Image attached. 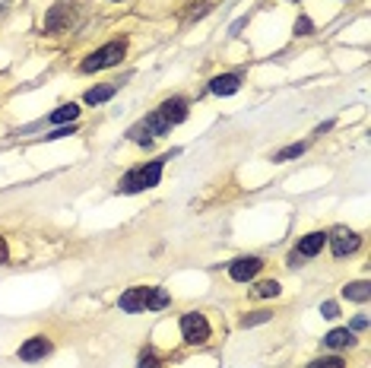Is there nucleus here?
I'll use <instances>...</instances> for the list:
<instances>
[{"label":"nucleus","instance_id":"nucleus-1","mask_svg":"<svg viewBox=\"0 0 371 368\" xmlns=\"http://www.w3.org/2000/svg\"><path fill=\"white\" fill-rule=\"evenodd\" d=\"M168 292L165 289H153V286H137V289H127L121 295V311H127V315H143V311H162V308H168Z\"/></svg>","mask_w":371,"mask_h":368},{"label":"nucleus","instance_id":"nucleus-2","mask_svg":"<svg viewBox=\"0 0 371 368\" xmlns=\"http://www.w3.org/2000/svg\"><path fill=\"white\" fill-rule=\"evenodd\" d=\"M162 166H165L162 159H153V162H146V166L130 168L127 175L121 178V194H140V191L155 187L159 178H162Z\"/></svg>","mask_w":371,"mask_h":368},{"label":"nucleus","instance_id":"nucleus-3","mask_svg":"<svg viewBox=\"0 0 371 368\" xmlns=\"http://www.w3.org/2000/svg\"><path fill=\"white\" fill-rule=\"evenodd\" d=\"M124 51H127V44L124 42H108L102 44L99 51H92L83 61V73H95V70H105V67H114V64H121Z\"/></svg>","mask_w":371,"mask_h":368},{"label":"nucleus","instance_id":"nucleus-4","mask_svg":"<svg viewBox=\"0 0 371 368\" xmlns=\"http://www.w3.org/2000/svg\"><path fill=\"white\" fill-rule=\"evenodd\" d=\"M168 131H172V124L165 121L159 111H153L149 118H143L137 127H130L127 137H130L133 143H143V146H149V143H153V137H165Z\"/></svg>","mask_w":371,"mask_h":368},{"label":"nucleus","instance_id":"nucleus-5","mask_svg":"<svg viewBox=\"0 0 371 368\" xmlns=\"http://www.w3.org/2000/svg\"><path fill=\"white\" fill-rule=\"evenodd\" d=\"M73 23H77V7L73 3H54L48 10V16H44V32L57 36V32H67Z\"/></svg>","mask_w":371,"mask_h":368},{"label":"nucleus","instance_id":"nucleus-6","mask_svg":"<svg viewBox=\"0 0 371 368\" xmlns=\"http://www.w3.org/2000/svg\"><path fill=\"white\" fill-rule=\"evenodd\" d=\"M181 337L184 343H190V346H200V343L209 340V324L203 315H184L181 317Z\"/></svg>","mask_w":371,"mask_h":368},{"label":"nucleus","instance_id":"nucleus-7","mask_svg":"<svg viewBox=\"0 0 371 368\" xmlns=\"http://www.w3.org/2000/svg\"><path fill=\"white\" fill-rule=\"evenodd\" d=\"M330 238V251H333V257H346V254H353L355 248L362 245V238L355 235L353 228H337Z\"/></svg>","mask_w":371,"mask_h":368},{"label":"nucleus","instance_id":"nucleus-8","mask_svg":"<svg viewBox=\"0 0 371 368\" xmlns=\"http://www.w3.org/2000/svg\"><path fill=\"white\" fill-rule=\"evenodd\" d=\"M324 241H327V235L324 232H311V235H305L302 241H298V248H295L292 254H289V263H302L305 257H314V254H320V248H324Z\"/></svg>","mask_w":371,"mask_h":368},{"label":"nucleus","instance_id":"nucleus-9","mask_svg":"<svg viewBox=\"0 0 371 368\" xmlns=\"http://www.w3.org/2000/svg\"><path fill=\"white\" fill-rule=\"evenodd\" d=\"M260 267H264L260 257H238V261L229 267V276H232L235 282H248V280H254V276L260 273Z\"/></svg>","mask_w":371,"mask_h":368},{"label":"nucleus","instance_id":"nucleus-10","mask_svg":"<svg viewBox=\"0 0 371 368\" xmlns=\"http://www.w3.org/2000/svg\"><path fill=\"white\" fill-rule=\"evenodd\" d=\"M48 352H51V343L44 340V337H32V340H26L23 346H19V359L23 362H42Z\"/></svg>","mask_w":371,"mask_h":368},{"label":"nucleus","instance_id":"nucleus-11","mask_svg":"<svg viewBox=\"0 0 371 368\" xmlns=\"http://www.w3.org/2000/svg\"><path fill=\"white\" fill-rule=\"evenodd\" d=\"M159 114H162L168 124H181L184 118H188V102H184V98H178V96L165 98L162 108H159Z\"/></svg>","mask_w":371,"mask_h":368},{"label":"nucleus","instance_id":"nucleus-12","mask_svg":"<svg viewBox=\"0 0 371 368\" xmlns=\"http://www.w3.org/2000/svg\"><path fill=\"white\" fill-rule=\"evenodd\" d=\"M238 89H242V77H235V73H222V77L209 79V92H216V96H232Z\"/></svg>","mask_w":371,"mask_h":368},{"label":"nucleus","instance_id":"nucleus-13","mask_svg":"<svg viewBox=\"0 0 371 368\" xmlns=\"http://www.w3.org/2000/svg\"><path fill=\"white\" fill-rule=\"evenodd\" d=\"M324 343H327V346H333V350H343V346H353L355 337H353V330H349V327H337V330H330L327 337H324Z\"/></svg>","mask_w":371,"mask_h":368},{"label":"nucleus","instance_id":"nucleus-14","mask_svg":"<svg viewBox=\"0 0 371 368\" xmlns=\"http://www.w3.org/2000/svg\"><path fill=\"white\" fill-rule=\"evenodd\" d=\"M343 295L349 298V302H368L371 298V286L365 280H359V282H349L343 289Z\"/></svg>","mask_w":371,"mask_h":368},{"label":"nucleus","instance_id":"nucleus-15","mask_svg":"<svg viewBox=\"0 0 371 368\" xmlns=\"http://www.w3.org/2000/svg\"><path fill=\"white\" fill-rule=\"evenodd\" d=\"M114 92H118L114 83H112V86H95V89H89V92H86V102H89V105H102V102H108V98L114 96Z\"/></svg>","mask_w":371,"mask_h":368},{"label":"nucleus","instance_id":"nucleus-16","mask_svg":"<svg viewBox=\"0 0 371 368\" xmlns=\"http://www.w3.org/2000/svg\"><path fill=\"white\" fill-rule=\"evenodd\" d=\"M77 118H79V108L70 102V105H61L57 111H51L48 121H51V124H64V121H77Z\"/></svg>","mask_w":371,"mask_h":368},{"label":"nucleus","instance_id":"nucleus-17","mask_svg":"<svg viewBox=\"0 0 371 368\" xmlns=\"http://www.w3.org/2000/svg\"><path fill=\"white\" fill-rule=\"evenodd\" d=\"M254 295H260V298H277V295H279V282H277V280H264V282H257Z\"/></svg>","mask_w":371,"mask_h":368},{"label":"nucleus","instance_id":"nucleus-18","mask_svg":"<svg viewBox=\"0 0 371 368\" xmlns=\"http://www.w3.org/2000/svg\"><path fill=\"white\" fill-rule=\"evenodd\" d=\"M305 153V143H292V146H285V149H279L277 153V162H289V159H295V156H302Z\"/></svg>","mask_w":371,"mask_h":368},{"label":"nucleus","instance_id":"nucleus-19","mask_svg":"<svg viewBox=\"0 0 371 368\" xmlns=\"http://www.w3.org/2000/svg\"><path fill=\"white\" fill-rule=\"evenodd\" d=\"M308 368H346V362L340 356H327V359H314Z\"/></svg>","mask_w":371,"mask_h":368},{"label":"nucleus","instance_id":"nucleus-20","mask_svg":"<svg viewBox=\"0 0 371 368\" xmlns=\"http://www.w3.org/2000/svg\"><path fill=\"white\" fill-rule=\"evenodd\" d=\"M314 32V26H311L308 16H298V23H295V36H311Z\"/></svg>","mask_w":371,"mask_h":368},{"label":"nucleus","instance_id":"nucleus-21","mask_svg":"<svg viewBox=\"0 0 371 368\" xmlns=\"http://www.w3.org/2000/svg\"><path fill=\"white\" fill-rule=\"evenodd\" d=\"M140 368H159V359H155V352H143V356H140Z\"/></svg>","mask_w":371,"mask_h":368},{"label":"nucleus","instance_id":"nucleus-22","mask_svg":"<svg viewBox=\"0 0 371 368\" xmlns=\"http://www.w3.org/2000/svg\"><path fill=\"white\" fill-rule=\"evenodd\" d=\"M320 315H324V317H337L340 315L337 302H324V305H320Z\"/></svg>","mask_w":371,"mask_h":368},{"label":"nucleus","instance_id":"nucleus-23","mask_svg":"<svg viewBox=\"0 0 371 368\" xmlns=\"http://www.w3.org/2000/svg\"><path fill=\"white\" fill-rule=\"evenodd\" d=\"M267 317H270V311H260V315H251V317H244L242 324H244V327H251V324H260V321H267Z\"/></svg>","mask_w":371,"mask_h":368},{"label":"nucleus","instance_id":"nucleus-24","mask_svg":"<svg viewBox=\"0 0 371 368\" xmlns=\"http://www.w3.org/2000/svg\"><path fill=\"white\" fill-rule=\"evenodd\" d=\"M67 133H73V127H57L54 133H48V140H57V137H67Z\"/></svg>","mask_w":371,"mask_h":368},{"label":"nucleus","instance_id":"nucleus-25","mask_svg":"<svg viewBox=\"0 0 371 368\" xmlns=\"http://www.w3.org/2000/svg\"><path fill=\"white\" fill-rule=\"evenodd\" d=\"M10 261V251H7V241H3V238H0V267H3V263Z\"/></svg>","mask_w":371,"mask_h":368},{"label":"nucleus","instance_id":"nucleus-26","mask_svg":"<svg viewBox=\"0 0 371 368\" xmlns=\"http://www.w3.org/2000/svg\"><path fill=\"white\" fill-rule=\"evenodd\" d=\"M365 324H368L365 317H355V321H353V327H349V330H365Z\"/></svg>","mask_w":371,"mask_h":368},{"label":"nucleus","instance_id":"nucleus-27","mask_svg":"<svg viewBox=\"0 0 371 368\" xmlns=\"http://www.w3.org/2000/svg\"><path fill=\"white\" fill-rule=\"evenodd\" d=\"M7 3H10V0H0V13H3V10H7Z\"/></svg>","mask_w":371,"mask_h":368}]
</instances>
